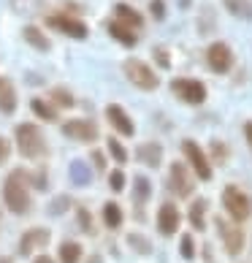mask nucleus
<instances>
[{
  "instance_id": "nucleus-41",
  "label": "nucleus",
  "mask_w": 252,
  "mask_h": 263,
  "mask_svg": "<svg viewBox=\"0 0 252 263\" xmlns=\"http://www.w3.org/2000/svg\"><path fill=\"white\" fill-rule=\"evenodd\" d=\"M0 263H11V260H8V258H3V260H0Z\"/></svg>"
},
{
  "instance_id": "nucleus-29",
  "label": "nucleus",
  "mask_w": 252,
  "mask_h": 263,
  "mask_svg": "<svg viewBox=\"0 0 252 263\" xmlns=\"http://www.w3.org/2000/svg\"><path fill=\"white\" fill-rule=\"evenodd\" d=\"M128 245H130L133 250H139L141 255H149V252H152V247H149V241L144 239V236H135V233H130V236H128Z\"/></svg>"
},
{
  "instance_id": "nucleus-21",
  "label": "nucleus",
  "mask_w": 252,
  "mask_h": 263,
  "mask_svg": "<svg viewBox=\"0 0 252 263\" xmlns=\"http://www.w3.org/2000/svg\"><path fill=\"white\" fill-rule=\"evenodd\" d=\"M101 217H103V226L106 228H111V231H117L122 226V209H120V203H103V209H101Z\"/></svg>"
},
{
  "instance_id": "nucleus-9",
  "label": "nucleus",
  "mask_w": 252,
  "mask_h": 263,
  "mask_svg": "<svg viewBox=\"0 0 252 263\" xmlns=\"http://www.w3.org/2000/svg\"><path fill=\"white\" fill-rule=\"evenodd\" d=\"M46 25L54 27V30L63 33V35L76 38V41H82V38H87V33H90L79 16H68V14H49L46 16Z\"/></svg>"
},
{
  "instance_id": "nucleus-40",
  "label": "nucleus",
  "mask_w": 252,
  "mask_h": 263,
  "mask_svg": "<svg viewBox=\"0 0 252 263\" xmlns=\"http://www.w3.org/2000/svg\"><path fill=\"white\" fill-rule=\"evenodd\" d=\"M87 263H101V255H92V258L87 260Z\"/></svg>"
},
{
  "instance_id": "nucleus-6",
  "label": "nucleus",
  "mask_w": 252,
  "mask_h": 263,
  "mask_svg": "<svg viewBox=\"0 0 252 263\" xmlns=\"http://www.w3.org/2000/svg\"><path fill=\"white\" fill-rule=\"evenodd\" d=\"M217 231H220V239L222 245H225V252L230 258H236L241 250H244V231H241V222L236 220H222L217 217Z\"/></svg>"
},
{
  "instance_id": "nucleus-20",
  "label": "nucleus",
  "mask_w": 252,
  "mask_h": 263,
  "mask_svg": "<svg viewBox=\"0 0 252 263\" xmlns=\"http://www.w3.org/2000/svg\"><path fill=\"white\" fill-rule=\"evenodd\" d=\"M82 260V245L79 241H63L57 247V263H79Z\"/></svg>"
},
{
  "instance_id": "nucleus-16",
  "label": "nucleus",
  "mask_w": 252,
  "mask_h": 263,
  "mask_svg": "<svg viewBox=\"0 0 252 263\" xmlns=\"http://www.w3.org/2000/svg\"><path fill=\"white\" fill-rule=\"evenodd\" d=\"M135 158H139L144 165H149V168H158L163 163V147L158 141H144L135 147Z\"/></svg>"
},
{
  "instance_id": "nucleus-26",
  "label": "nucleus",
  "mask_w": 252,
  "mask_h": 263,
  "mask_svg": "<svg viewBox=\"0 0 252 263\" xmlns=\"http://www.w3.org/2000/svg\"><path fill=\"white\" fill-rule=\"evenodd\" d=\"M225 8H228V14H234L239 19H249L252 22V3L249 0H225Z\"/></svg>"
},
{
  "instance_id": "nucleus-28",
  "label": "nucleus",
  "mask_w": 252,
  "mask_h": 263,
  "mask_svg": "<svg viewBox=\"0 0 252 263\" xmlns=\"http://www.w3.org/2000/svg\"><path fill=\"white\" fill-rule=\"evenodd\" d=\"M152 57H154V63H158L163 71H168V68H171V57H168V49H166V46H154V49H152Z\"/></svg>"
},
{
  "instance_id": "nucleus-8",
  "label": "nucleus",
  "mask_w": 252,
  "mask_h": 263,
  "mask_svg": "<svg viewBox=\"0 0 252 263\" xmlns=\"http://www.w3.org/2000/svg\"><path fill=\"white\" fill-rule=\"evenodd\" d=\"M206 65H209V71H215V73H228L230 68H234V49H230L225 41L209 44V49H206Z\"/></svg>"
},
{
  "instance_id": "nucleus-18",
  "label": "nucleus",
  "mask_w": 252,
  "mask_h": 263,
  "mask_svg": "<svg viewBox=\"0 0 252 263\" xmlns=\"http://www.w3.org/2000/svg\"><path fill=\"white\" fill-rule=\"evenodd\" d=\"M22 38L33 46L35 52H49V49H52V41L44 35L41 27H35V25H25V27H22Z\"/></svg>"
},
{
  "instance_id": "nucleus-3",
  "label": "nucleus",
  "mask_w": 252,
  "mask_h": 263,
  "mask_svg": "<svg viewBox=\"0 0 252 263\" xmlns=\"http://www.w3.org/2000/svg\"><path fill=\"white\" fill-rule=\"evenodd\" d=\"M122 71H125V76H128V82L135 84L144 92H152V90H158V87H160L158 71H154L149 63L139 60V57H128V60L122 63Z\"/></svg>"
},
{
  "instance_id": "nucleus-7",
  "label": "nucleus",
  "mask_w": 252,
  "mask_h": 263,
  "mask_svg": "<svg viewBox=\"0 0 252 263\" xmlns=\"http://www.w3.org/2000/svg\"><path fill=\"white\" fill-rule=\"evenodd\" d=\"M182 152H185V158H187V163H190V168H192V174L201 179V182H209L211 179V160H209V155L203 152L196 141H182Z\"/></svg>"
},
{
  "instance_id": "nucleus-10",
  "label": "nucleus",
  "mask_w": 252,
  "mask_h": 263,
  "mask_svg": "<svg viewBox=\"0 0 252 263\" xmlns=\"http://www.w3.org/2000/svg\"><path fill=\"white\" fill-rule=\"evenodd\" d=\"M168 187L177 193L179 198H187L192 187H196V179H192V174L185 163H171V168H168Z\"/></svg>"
},
{
  "instance_id": "nucleus-22",
  "label": "nucleus",
  "mask_w": 252,
  "mask_h": 263,
  "mask_svg": "<svg viewBox=\"0 0 252 263\" xmlns=\"http://www.w3.org/2000/svg\"><path fill=\"white\" fill-rule=\"evenodd\" d=\"M16 109V92H14V84L3 79L0 82V111H6V114H11Z\"/></svg>"
},
{
  "instance_id": "nucleus-13",
  "label": "nucleus",
  "mask_w": 252,
  "mask_h": 263,
  "mask_svg": "<svg viewBox=\"0 0 252 263\" xmlns=\"http://www.w3.org/2000/svg\"><path fill=\"white\" fill-rule=\"evenodd\" d=\"M63 133L73 141H95L98 139V128L90 120H68V122H63Z\"/></svg>"
},
{
  "instance_id": "nucleus-34",
  "label": "nucleus",
  "mask_w": 252,
  "mask_h": 263,
  "mask_svg": "<svg viewBox=\"0 0 252 263\" xmlns=\"http://www.w3.org/2000/svg\"><path fill=\"white\" fill-rule=\"evenodd\" d=\"M149 14L154 19H166V0H149Z\"/></svg>"
},
{
  "instance_id": "nucleus-1",
  "label": "nucleus",
  "mask_w": 252,
  "mask_h": 263,
  "mask_svg": "<svg viewBox=\"0 0 252 263\" xmlns=\"http://www.w3.org/2000/svg\"><path fill=\"white\" fill-rule=\"evenodd\" d=\"M14 141H16V149L22 158L27 160H38L46 155V139L41 128H38L35 122H22L14 128Z\"/></svg>"
},
{
  "instance_id": "nucleus-11",
  "label": "nucleus",
  "mask_w": 252,
  "mask_h": 263,
  "mask_svg": "<svg viewBox=\"0 0 252 263\" xmlns=\"http://www.w3.org/2000/svg\"><path fill=\"white\" fill-rule=\"evenodd\" d=\"M179 222H182V214L177 209V203L166 201L158 209V231L163 233V236H173V233L179 231Z\"/></svg>"
},
{
  "instance_id": "nucleus-19",
  "label": "nucleus",
  "mask_w": 252,
  "mask_h": 263,
  "mask_svg": "<svg viewBox=\"0 0 252 263\" xmlns=\"http://www.w3.org/2000/svg\"><path fill=\"white\" fill-rule=\"evenodd\" d=\"M206 209H209L206 198H196V201L190 203L187 217H190V226L196 228V231H203V228H206Z\"/></svg>"
},
{
  "instance_id": "nucleus-30",
  "label": "nucleus",
  "mask_w": 252,
  "mask_h": 263,
  "mask_svg": "<svg viewBox=\"0 0 252 263\" xmlns=\"http://www.w3.org/2000/svg\"><path fill=\"white\" fill-rule=\"evenodd\" d=\"M179 252H182V258H185V260H192V258H196V245H192V236H190V233H185V236H182Z\"/></svg>"
},
{
  "instance_id": "nucleus-32",
  "label": "nucleus",
  "mask_w": 252,
  "mask_h": 263,
  "mask_svg": "<svg viewBox=\"0 0 252 263\" xmlns=\"http://www.w3.org/2000/svg\"><path fill=\"white\" fill-rule=\"evenodd\" d=\"M109 187H111L114 193H120V190L125 187V174H122L120 168H114V171H109Z\"/></svg>"
},
{
  "instance_id": "nucleus-33",
  "label": "nucleus",
  "mask_w": 252,
  "mask_h": 263,
  "mask_svg": "<svg viewBox=\"0 0 252 263\" xmlns=\"http://www.w3.org/2000/svg\"><path fill=\"white\" fill-rule=\"evenodd\" d=\"M76 214H79V228L87 231V233H92V231H95V226H92V214L87 212L84 206H79V212H76Z\"/></svg>"
},
{
  "instance_id": "nucleus-23",
  "label": "nucleus",
  "mask_w": 252,
  "mask_h": 263,
  "mask_svg": "<svg viewBox=\"0 0 252 263\" xmlns=\"http://www.w3.org/2000/svg\"><path fill=\"white\" fill-rule=\"evenodd\" d=\"M30 109H33V114L38 117V120H44V122H54L57 120V109L52 103H46L44 98H33L30 101Z\"/></svg>"
},
{
  "instance_id": "nucleus-42",
  "label": "nucleus",
  "mask_w": 252,
  "mask_h": 263,
  "mask_svg": "<svg viewBox=\"0 0 252 263\" xmlns=\"http://www.w3.org/2000/svg\"><path fill=\"white\" fill-rule=\"evenodd\" d=\"M0 82H3V79H0Z\"/></svg>"
},
{
  "instance_id": "nucleus-5",
  "label": "nucleus",
  "mask_w": 252,
  "mask_h": 263,
  "mask_svg": "<svg viewBox=\"0 0 252 263\" xmlns=\"http://www.w3.org/2000/svg\"><path fill=\"white\" fill-rule=\"evenodd\" d=\"M222 206H225V212L230 214V220H236V222L249 220V214H252L249 196L244 190H239L236 184H228V187L222 190Z\"/></svg>"
},
{
  "instance_id": "nucleus-36",
  "label": "nucleus",
  "mask_w": 252,
  "mask_h": 263,
  "mask_svg": "<svg viewBox=\"0 0 252 263\" xmlns=\"http://www.w3.org/2000/svg\"><path fill=\"white\" fill-rule=\"evenodd\" d=\"M8 155H11V144H8L3 136H0V165H3L8 160Z\"/></svg>"
},
{
  "instance_id": "nucleus-4",
  "label": "nucleus",
  "mask_w": 252,
  "mask_h": 263,
  "mask_svg": "<svg viewBox=\"0 0 252 263\" xmlns=\"http://www.w3.org/2000/svg\"><path fill=\"white\" fill-rule=\"evenodd\" d=\"M171 92L177 95L182 103H190V106H201L206 101V84L201 79H192V76H177L171 79Z\"/></svg>"
},
{
  "instance_id": "nucleus-15",
  "label": "nucleus",
  "mask_w": 252,
  "mask_h": 263,
  "mask_svg": "<svg viewBox=\"0 0 252 263\" xmlns=\"http://www.w3.org/2000/svg\"><path fill=\"white\" fill-rule=\"evenodd\" d=\"M106 33H109L114 41H120L122 46H135V41H139V30H133V27L117 22V19H111V22H106Z\"/></svg>"
},
{
  "instance_id": "nucleus-12",
  "label": "nucleus",
  "mask_w": 252,
  "mask_h": 263,
  "mask_svg": "<svg viewBox=\"0 0 252 263\" xmlns=\"http://www.w3.org/2000/svg\"><path fill=\"white\" fill-rule=\"evenodd\" d=\"M106 120H109V125L120 136H133L135 133V125L130 120V114L125 111L120 103H109V106H106Z\"/></svg>"
},
{
  "instance_id": "nucleus-35",
  "label": "nucleus",
  "mask_w": 252,
  "mask_h": 263,
  "mask_svg": "<svg viewBox=\"0 0 252 263\" xmlns=\"http://www.w3.org/2000/svg\"><path fill=\"white\" fill-rule=\"evenodd\" d=\"M73 182L76 184H84V182H90V171H84V165L82 163H73Z\"/></svg>"
},
{
  "instance_id": "nucleus-2",
  "label": "nucleus",
  "mask_w": 252,
  "mask_h": 263,
  "mask_svg": "<svg viewBox=\"0 0 252 263\" xmlns=\"http://www.w3.org/2000/svg\"><path fill=\"white\" fill-rule=\"evenodd\" d=\"M25 179H27V174L22 168H16L3 182V201H6L8 212H14V214H25L30 209V190H27Z\"/></svg>"
},
{
  "instance_id": "nucleus-37",
  "label": "nucleus",
  "mask_w": 252,
  "mask_h": 263,
  "mask_svg": "<svg viewBox=\"0 0 252 263\" xmlns=\"http://www.w3.org/2000/svg\"><path fill=\"white\" fill-rule=\"evenodd\" d=\"M90 158H92V163L98 165V168H106V160H103V155H101V152H92Z\"/></svg>"
},
{
  "instance_id": "nucleus-17",
  "label": "nucleus",
  "mask_w": 252,
  "mask_h": 263,
  "mask_svg": "<svg viewBox=\"0 0 252 263\" xmlns=\"http://www.w3.org/2000/svg\"><path fill=\"white\" fill-rule=\"evenodd\" d=\"M114 19L122 22V25H128V27H133V30L144 27V16L135 11L133 6H128V3H117V6H114Z\"/></svg>"
},
{
  "instance_id": "nucleus-24",
  "label": "nucleus",
  "mask_w": 252,
  "mask_h": 263,
  "mask_svg": "<svg viewBox=\"0 0 252 263\" xmlns=\"http://www.w3.org/2000/svg\"><path fill=\"white\" fill-rule=\"evenodd\" d=\"M49 101H52L54 109H71V106L76 103L71 90H65V87H52V90H49Z\"/></svg>"
},
{
  "instance_id": "nucleus-31",
  "label": "nucleus",
  "mask_w": 252,
  "mask_h": 263,
  "mask_svg": "<svg viewBox=\"0 0 252 263\" xmlns=\"http://www.w3.org/2000/svg\"><path fill=\"white\" fill-rule=\"evenodd\" d=\"M211 160L215 163H225L228 160V147L222 141H211Z\"/></svg>"
},
{
  "instance_id": "nucleus-39",
  "label": "nucleus",
  "mask_w": 252,
  "mask_h": 263,
  "mask_svg": "<svg viewBox=\"0 0 252 263\" xmlns=\"http://www.w3.org/2000/svg\"><path fill=\"white\" fill-rule=\"evenodd\" d=\"M33 263H54V260H52L49 255H38V258H35Z\"/></svg>"
},
{
  "instance_id": "nucleus-25",
  "label": "nucleus",
  "mask_w": 252,
  "mask_h": 263,
  "mask_svg": "<svg viewBox=\"0 0 252 263\" xmlns=\"http://www.w3.org/2000/svg\"><path fill=\"white\" fill-rule=\"evenodd\" d=\"M149 196H152L149 179H147V177H135V179H133V201H135V203H147Z\"/></svg>"
},
{
  "instance_id": "nucleus-27",
  "label": "nucleus",
  "mask_w": 252,
  "mask_h": 263,
  "mask_svg": "<svg viewBox=\"0 0 252 263\" xmlns=\"http://www.w3.org/2000/svg\"><path fill=\"white\" fill-rule=\"evenodd\" d=\"M109 152H111V158L117 160L120 165L130 160V155H128V149H125V147H122V144H120L117 139H109Z\"/></svg>"
},
{
  "instance_id": "nucleus-38",
  "label": "nucleus",
  "mask_w": 252,
  "mask_h": 263,
  "mask_svg": "<svg viewBox=\"0 0 252 263\" xmlns=\"http://www.w3.org/2000/svg\"><path fill=\"white\" fill-rule=\"evenodd\" d=\"M244 139H247L249 149H252V120H249V122H244Z\"/></svg>"
},
{
  "instance_id": "nucleus-14",
  "label": "nucleus",
  "mask_w": 252,
  "mask_h": 263,
  "mask_svg": "<svg viewBox=\"0 0 252 263\" xmlns=\"http://www.w3.org/2000/svg\"><path fill=\"white\" fill-rule=\"evenodd\" d=\"M49 228H30L22 233V239H19V255H30L33 250L44 247L46 241H49Z\"/></svg>"
}]
</instances>
